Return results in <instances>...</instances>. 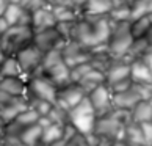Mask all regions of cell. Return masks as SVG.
I'll return each instance as SVG.
<instances>
[{"label":"cell","instance_id":"cell-1","mask_svg":"<svg viewBox=\"0 0 152 146\" xmlns=\"http://www.w3.org/2000/svg\"><path fill=\"white\" fill-rule=\"evenodd\" d=\"M110 30H111V19L108 14H102V16L82 14L75 21L72 39L93 49V47L102 46V44H107L110 36Z\"/></svg>","mask_w":152,"mask_h":146},{"label":"cell","instance_id":"cell-2","mask_svg":"<svg viewBox=\"0 0 152 146\" xmlns=\"http://www.w3.org/2000/svg\"><path fill=\"white\" fill-rule=\"evenodd\" d=\"M96 121H97V115H96V110L88 98V94L75 107L69 110V123L77 129V132L83 134V135H88V134L94 131Z\"/></svg>","mask_w":152,"mask_h":146},{"label":"cell","instance_id":"cell-3","mask_svg":"<svg viewBox=\"0 0 152 146\" xmlns=\"http://www.w3.org/2000/svg\"><path fill=\"white\" fill-rule=\"evenodd\" d=\"M35 32L30 25H11L10 29L0 36V44L7 55H16L33 43Z\"/></svg>","mask_w":152,"mask_h":146},{"label":"cell","instance_id":"cell-4","mask_svg":"<svg viewBox=\"0 0 152 146\" xmlns=\"http://www.w3.org/2000/svg\"><path fill=\"white\" fill-rule=\"evenodd\" d=\"M133 39L135 38L130 32V22H113L111 21V30H110L107 46H108L110 54L115 58H122L127 54Z\"/></svg>","mask_w":152,"mask_h":146},{"label":"cell","instance_id":"cell-5","mask_svg":"<svg viewBox=\"0 0 152 146\" xmlns=\"http://www.w3.org/2000/svg\"><path fill=\"white\" fill-rule=\"evenodd\" d=\"M28 83V94L27 98H35V99H42L47 102L55 104L57 102V94H58V87L52 80H49L46 76L36 74L27 79Z\"/></svg>","mask_w":152,"mask_h":146},{"label":"cell","instance_id":"cell-6","mask_svg":"<svg viewBox=\"0 0 152 146\" xmlns=\"http://www.w3.org/2000/svg\"><path fill=\"white\" fill-rule=\"evenodd\" d=\"M16 58H18L22 72L24 76L28 79L31 76H35L36 72L41 68V63H42V58H44V52L38 46L35 44H28L27 47H24L22 50H19L16 54Z\"/></svg>","mask_w":152,"mask_h":146},{"label":"cell","instance_id":"cell-7","mask_svg":"<svg viewBox=\"0 0 152 146\" xmlns=\"http://www.w3.org/2000/svg\"><path fill=\"white\" fill-rule=\"evenodd\" d=\"M61 54H63V58L69 68H72L75 65H80V63L91 61L93 58V50L86 47L85 44L74 41V39L64 43V46L61 47Z\"/></svg>","mask_w":152,"mask_h":146},{"label":"cell","instance_id":"cell-8","mask_svg":"<svg viewBox=\"0 0 152 146\" xmlns=\"http://www.w3.org/2000/svg\"><path fill=\"white\" fill-rule=\"evenodd\" d=\"M88 98L91 101L97 118L113 112V93L107 83H102L97 88H94L91 93H88Z\"/></svg>","mask_w":152,"mask_h":146},{"label":"cell","instance_id":"cell-9","mask_svg":"<svg viewBox=\"0 0 152 146\" xmlns=\"http://www.w3.org/2000/svg\"><path fill=\"white\" fill-rule=\"evenodd\" d=\"M86 96V93L82 90V87L78 83H67V85L58 88V94H57V105H60L61 109H64L67 113L72 107L80 102V101Z\"/></svg>","mask_w":152,"mask_h":146},{"label":"cell","instance_id":"cell-10","mask_svg":"<svg viewBox=\"0 0 152 146\" xmlns=\"http://www.w3.org/2000/svg\"><path fill=\"white\" fill-rule=\"evenodd\" d=\"M64 39L60 35V32L57 30V27H50L42 32H38L33 35V44L38 46L44 54L53 49H61L64 46Z\"/></svg>","mask_w":152,"mask_h":146},{"label":"cell","instance_id":"cell-11","mask_svg":"<svg viewBox=\"0 0 152 146\" xmlns=\"http://www.w3.org/2000/svg\"><path fill=\"white\" fill-rule=\"evenodd\" d=\"M55 25H57V19H55L53 10L50 5H46V7H42V8H39V10L31 13L30 27L33 29L35 33L42 32L46 29H50V27H55Z\"/></svg>","mask_w":152,"mask_h":146},{"label":"cell","instance_id":"cell-12","mask_svg":"<svg viewBox=\"0 0 152 146\" xmlns=\"http://www.w3.org/2000/svg\"><path fill=\"white\" fill-rule=\"evenodd\" d=\"M0 90L11 94V96L27 98V94H28L27 77H2L0 79Z\"/></svg>","mask_w":152,"mask_h":146},{"label":"cell","instance_id":"cell-13","mask_svg":"<svg viewBox=\"0 0 152 146\" xmlns=\"http://www.w3.org/2000/svg\"><path fill=\"white\" fill-rule=\"evenodd\" d=\"M5 21L11 25H30L31 24V13L22 8L20 3H10L7 11L3 13Z\"/></svg>","mask_w":152,"mask_h":146},{"label":"cell","instance_id":"cell-14","mask_svg":"<svg viewBox=\"0 0 152 146\" xmlns=\"http://www.w3.org/2000/svg\"><path fill=\"white\" fill-rule=\"evenodd\" d=\"M130 79L133 83L152 85V71L149 68L148 61L144 60V57L133 60L130 63Z\"/></svg>","mask_w":152,"mask_h":146},{"label":"cell","instance_id":"cell-15","mask_svg":"<svg viewBox=\"0 0 152 146\" xmlns=\"http://www.w3.org/2000/svg\"><path fill=\"white\" fill-rule=\"evenodd\" d=\"M129 77H130V63L124 61L122 58H116L115 63L105 72V83L110 87L113 83L124 80V79H129Z\"/></svg>","mask_w":152,"mask_h":146},{"label":"cell","instance_id":"cell-16","mask_svg":"<svg viewBox=\"0 0 152 146\" xmlns=\"http://www.w3.org/2000/svg\"><path fill=\"white\" fill-rule=\"evenodd\" d=\"M140 101H143L138 91L132 87L121 93H113V109H124V110H132Z\"/></svg>","mask_w":152,"mask_h":146},{"label":"cell","instance_id":"cell-17","mask_svg":"<svg viewBox=\"0 0 152 146\" xmlns=\"http://www.w3.org/2000/svg\"><path fill=\"white\" fill-rule=\"evenodd\" d=\"M77 83L82 87L83 91L88 94V93H91L94 88H97L99 85L105 83V72H102V71H99V69L93 68L89 72H86V74L83 76Z\"/></svg>","mask_w":152,"mask_h":146},{"label":"cell","instance_id":"cell-18","mask_svg":"<svg viewBox=\"0 0 152 146\" xmlns=\"http://www.w3.org/2000/svg\"><path fill=\"white\" fill-rule=\"evenodd\" d=\"M111 10V0H85L82 5V14L102 16Z\"/></svg>","mask_w":152,"mask_h":146},{"label":"cell","instance_id":"cell-19","mask_svg":"<svg viewBox=\"0 0 152 146\" xmlns=\"http://www.w3.org/2000/svg\"><path fill=\"white\" fill-rule=\"evenodd\" d=\"M53 10L57 22H71L77 21L82 16V10H78L72 5H50Z\"/></svg>","mask_w":152,"mask_h":146},{"label":"cell","instance_id":"cell-20","mask_svg":"<svg viewBox=\"0 0 152 146\" xmlns=\"http://www.w3.org/2000/svg\"><path fill=\"white\" fill-rule=\"evenodd\" d=\"M132 113V123L141 124V123L152 121V104L149 99H143L130 110Z\"/></svg>","mask_w":152,"mask_h":146},{"label":"cell","instance_id":"cell-21","mask_svg":"<svg viewBox=\"0 0 152 146\" xmlns=\"http://www.w3.org/2000/svg\"><path fill=\"white\" fill-rule=\"evenodd\" d=\"M151 46L148 44V41H146L144 38H138V39H133L132 46L129 47L127 54L122 57L124 61H127V63H132L133 60H138V58H143L146 54L149 52Z\"/></svg>","mask_w":152,"mask_h":146},{"label":"cell","instance_id":"cell-22","mask_svg":"<svg viewBox=\"0 0 152 146\" xmlns=\"http://www.w3.org/2000/svg\"><path fill=\"white\" fill-rule=\"evenodd\" d=\"M0 77H25L16 55H7L0 65Z\"/></svg>","mask_w":152,"mask_h":146},{"label":"cell","instance_id":"cell-23","mask_svg":"<svg viewBox=\"0 0 152 146\" xmlns=\"http://www.w3.org/2000/svg\"><path fill=\"white\" fill-rule=\"evenodd\" d=\"M41 135H42V127L36 123V124L24 127V131L19 134V140L20 143H24L27 146H35L41 140Z\"/></svg>","mask_w":152,"mask_h":146},{"label":"cell","instance_id":"cell-24","mask_svg":"<svg viewBox=\"0 0 152 146\" xmlns=\"http://www.w3.org/2000/svg\"><path fill=\"white\" fill-rule=\"evenodd\" d=\"M63 132H64V126L63 124H57L52 123L47 127L42 129V135H41V142L44 145H53L58 140L63 138Z\"/></svg>","mask_w":152,"mask_h":146},{"label":"cell","instance_id":"cell-25","mask_svg":"<svg viewBox=\"0 0 152 146\" xmlns=\"http://www.w3.org/2000/svg\"><path fill=\"white\" fill-rule=\"evenodd\" d=\"M152 27V14L151 16H143V18H137L130 21V32L135 39L144 38L148 30Z\"/></svg>","mask_w":152,"mask_h":146},{"label":"cell","instance_id":"cell-26","mask_svg":"<svg viewBox=\"0 0 152 146\" xmlns=\"http://www.w3.org/2000/svg\"><path fill=\"white\" fill-rule=\"evenodd\" d=\"M39 116H41V115H39L33 107H30V105H28V107H27L25 110H22L11 123H14V124H18L20 127H27V126L36 124L38 120H39Z\"/></svg>","mask_w":152,"mask_h":146},{"label":"cell","instance_id":"cell-27","mask_svg":"<svg viewBox=\"0 0 152 146\" xmlns=\"http://www.w3.org/2000/svg\"><path fill=\"white\" fill-rule=\"evenodd\" d=\"M110 19L113 22H130L132 21V8L130 3L118 5V7H111L110 10Z\"/></svg>","mask_w":152,"mask_h":146},{"label":"cell","instance_id":"cell-28","mask_svg":"<svg viewBox=\"0 0 152 146\" xmlns=\"http://www.w3.org/2000/svg\"><path fill=\"white\" fill-rule=\"evenodd\" d=\"M130 8H132V19L151 16L152 14V0H135L130 5Z\"/></svg>","mask_w":152,"mask_h":146},{"label":"cell","instance_id":"cell-29","mask_svg":"<svg viewBox=\"0 0 152 146\" xmlns=\"http://www.w3.org/2000/svg\"><path fill=\"white\" fill-rule=\"evenodd\" d=\"M94 68L91 61H86V63H80V65H75L71 68V82L72 83H77L80 79L86 74V72H89Z\"/></svg>","mask_w":152,"mask_h":146},{"label":"cell","instance_id":"cell-30","mask_svg":"<svg viewBox=\"0 0 152 146\" xmlns=\"http://www.w3.org/2000/svg\"><path fill=\"white\" fill-rule=\"evenodd\" d=\"M74 25H75V21H71V22H57V30L60 32V35L63 36L64 41H71L72 35H74Z\"/></svg>","mask_w":152,"mask_h":146},{"label":"cell","instance_id":"cell-31","mask_svg":"<svg viewBox=\"0 0 152 146\" xmlns=\"http://www.w3.org/2000/svg\"><path fill=\"white\" fill-rule=\"evenodd\" d=\"M20 5H22V8H25L27 11L33 13V11L46 7L49 3H47V0H20Z\"/></svg>","mask_w":152,"mask_h":146},{"label":"cell","instance_id":"cell-32","mask_svg":"<svg viewBox=\"0 0 152 146\" xmlns=\"http://www.w3.org/2000/svg\"><path fill=\"white\" fill-rule=\"evenodd\" d=\"M140 126H141V131H143V135H144V140H146V145L152 146V121L141 123Z\"/></svg>","mask_w":152,"mask_h":146},{"label":"cell","instance_id":"cell-33","mask_svg":"<svg viewBox=\"0 0 152 146\" xmlns=\"http://www.w3.org/2000/svg\"><path fill=\"white\" fill-rule=\"evenodd\" d=\"M8 29H10V24H8L7 21H5V18L2 16V18H0V36H2L3 33L8 30Z\"/></svg>","mask_w":152,"mask_h":146},{"label":"cell","instance_id":"cell-34","mask_svg":"<svg viewBox=\"0 0 152 146\" xmlns=\"http://www.w3.org/2000/svg\"><path fill=\"white\" fill-rule=\"evenodd\" d=\"M49 5H72L71 0H47Z\"/></svg>","mask_w":152,"mask_h":146},{"label":"cell","instance_id":"cell-35","mask_svg":"<svg viewBox=\"0 0 152 146\" xmlns=\"http://www.w3.org/2000/svg\"><path fill=\"white\" fill-rule=\"evenodd\" d=\"M8 5H10V2H8V0H0V18H2V16H3V13L7 11Z\"/></svg>","mask_w":152,"mask_h":146},{"label":"cell","instance_id":"cell-36","mask_svg":"<svg viewBox=\"0 0 152 146\" xmlns=\"http://www.w3.org/2000/svg\"><path fill=\"white\" fill-rule=\"evenodd\" d=\"M144 60L148 61V65H149V68H151V71H152V47L149 49V52L144 55Z\"/></svg>","mask_w":152,"mask_h":146},{"label":"cell","instance_id":"cell-37","mask_svg":"<svg viewBox=\"0 0 152 146\" xmlns=\"http://www.w3.org/2000/svg\"><path fill=\"white\" fill-rule=\"evenodd\" d=\"M144 39H146V41H148V44H149V46L152 47V27H151V29L148 30V33H146Z\"/></svg>","mask_w":152,"mask_h":146},{"label":"cell","instance_id":"cell-38","mask_svg":"<svg viewBox=\"0 0 152 146\" xmlns=\"http://www.w3.org/2000/svg\"><path fill=\"white\" fill-rule=\"evenodd\" d=\"M7 58V54H5V50H3V47H2V44H0V65L3 63V60Z\"/></svg>","mask_w":152,"mask_h":146},{"label":"cell","instance_id":"cell-39","mask_svg":"<svg viewBox=\"0 0 152 146\" xmlns=\"http://www.w3.org/2000/svg\"><path fill=\"white\" fill-rule=\"evenodd\" d=\"M10 3H20V0H8Z\"/></svg>","mask_w":152,"mask_h":146},{"label":"cell","instance_id":"cell-40","mask_svg":"<svg viewBox=\"0 0 152 146\" xmlns=\"http://www.w3.org/2000/svg\"><path fill=\"white\" fill-rule=\"evenodd\" d=\"M127 2H129V3H130V5H132V3L135 2V0H127Z\"/></svg>","mask_w":152,"mask_h":146},{"label":"cell","instance_id":"cell-41","mask_svg":"<svg viewBox=\"0 0 152 146\" xmlns=\"http://www.w3.org/2000/svg\"><path fill=\"white\" fill-rule=\"evenodd\" d=\"M19 146H27V145H24V143H22V145H19Z\"/></svg>","mask_w":152,"mask_h":146},{"label":"cell","instance_id":"cell-42","mask_svg":"<svg viewBox=\"0 0 152 146\" xmlns=\"http://www.w3.org/2000/svg\"><path fill=\"white\" fill-rule=\"evenodd\" d=\"M149 101H151V104H152V98H151V99H149Z\"/></svg>","mask_w":152,"mask_h":146}]
</instances>
